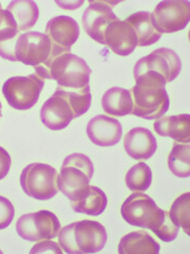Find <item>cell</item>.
Masks as SVG:
<instances>
[{"instance_id":"obj_1","label":"cell","mask_w":190,"mask_h":254,"mask_svg":"<svg viewBox=\"0 0 190 254\" xmlns=\"http://www.w3.org/2000/svg\"><path fill=\"white\" fill-rule=\"evenodd\" d=\"M166 84L165 78L154 71H147L137 77L130 90L133 102L131 114L147 120L164 117L170 106Z\"/></svg>"},{"instance_id":"obj_2","label":"cell","mask_w":190,"mask_h":254,"mask_svg":"<svg viewBox=\"0 0 190 254\" xmlns=\"http://www.w3.org/2000/svg\"><path fill=\"white\" fill-rule=\"evenodd\" d=\"M91 68L82 58L63 53L35 67V73L43 79H55L60 87L79 89L89 85Z\"/></svg>"},{"instance_id":"obj_3","label":"cell","mask_w":190,"mask_h":254,"mask_svg":"<svg viewBox=\"0 0 190 254\" xmlns=\"http://www.w3.org/2000/svg\"><path fill=\"white\" fill-rule=\"evenodd\" d=\"M93 173L94 166L88 156L81 153L69 155L58 175V190L71 201L81 200L89 192Z\"/></svg>"},{"instance_id":"obj_4","label":"cell","mask_w":190,"mask_h":254,"mask_svg":"<svg viewBox=\"0 0 190 254\" xmlns=\"http://www.w3.org/2000/svg\"><path fill=\"white\" fill-rule=\"evenodd\" d=\"M58 173L45 163H31L22 170L20 186L28 196L38 200H49L58 192Z\"/></svg>"},{"instance_id":"obj_5","label":"cell","mask_w":190,"mask_h":254,"mask_svg":"<svg viewBox=\"0 0 190 254\" xmlns=\"http://www.w3.org/2000/svg\"><path fill=\"white\" fill-rule=\"evenodd\" d=\"M44 85L45 79L36 73L27 76H13L4 82L2 93L13 108L28 110L37 103Z\"/></svg>"},{"instance_id":"obj_6","label":"cell","mask_w":190,"mask_h":254,"mask_svg":"<svg viewBox=\"0 0 190 254\" xmlns=\"http://www.w3.org/2000/svg\"><path fill=\"white\" fill-rule=\"evenodd\" d=\"M57 216L48 210L25 214L16 224L17 234L29 242H41L57 237L60 230Z\"/></svg>"},{"instance_id":"obj_7","label":"cell","mask_w":190,"mask_h":254,"mask_svg":"<svg viewBox=\"0 0 190 254\" xmlns=\"http://www.w3.org/2000/svg\"><path fill=\"white\" fill-rule=\"evenodd\" d=\"M155 30L160 34L174 33L186 28L190 20L189 1L167 0L158 3L151 13Z\"/></svg>"},{"instance_id":"obj_8","label":"cell","mask_w":190,"mask_h":254,"mask_svg":"<svg viewBox=\"0 0 190 254\" xmlns=\"http://www.w3.org/2000/svg\"><path fill=\"white\" fill-rule=\"evenodd\" d=\"M51 53L50 39L41 32H26L20 34L15 46L16 61L34 68L47 63Z\"/></svg>"},{"instance_id":"obj_9","label":"cell","mask_w":190,"mask_h":254,"mask_svg":"<svg viewBox=\"0 0 190 254\" xmlns=\"http://www.w3.org/2000/svg\"><path fill=\"white\" fill-rule=\"evenodd\" d=\"M181 69L182 63L179 55L171 49L160 48L137 63L134 66V77L137 78L147 71H154L165 78L166 83H169L178 77Z\"/></svg>"},{"instance_id":"obj_10","label":"cell","mask_w":190,"mask_h":254,"mask_svg":"<svg viewBox=\"0 0 190 254\" xmlns=\"http://www.w3.org/2000/svg\"><path fill=\"white\" fill-rule=\"evenodd\" d=\"M161 210L151 197L142 192H134L124 201L121 213L128 224L150 230Z\"/></svg>"},{"instance_id":"obj_11","label":"cell","mask_w":190,"mask_h":254,"mask_svg":"<svg viewBox=\"0 0 190 254\" xmlns=\"http://www.w3.org/2000/svg\"><path fill=\"white\" fill-rule=\"evenodd\" d=\"M45 34L50 39L53 51L71 53V47L79 37V26L69 16H56L48 21Z\"/></svg>"},{"instance_id":"obj_12","label":"cell","mask_w":190,"mask_h":254,"mask_svg":"<svg viewBox=\"0 0 190 254\" xmlns=\"http://www.w3.org/2000/svg\"><path fill=\"white\" fill-rule=\"evenodd\" d=\"M117 17L112 11L111 4L106 1H90L83 15V26L88 34L95 42L105 45V30L111 22Z\"/></svg>"},{"instance_id":"obj_13","label":"cell","mask_w":190,"mask_h":254,"mask_svg":"<svg viewBox=\"0 0 190 254\" xmlns=\"http://www.w3.org/2000/svg\"><path fill=\"white\" fill-rule=\"evenodd\" d=\"M74 238L79 253H95L105 247L108 236L98 221L85 219L75 222Z\"/></svg>"},{"instance_id":"obj_14","label":"cell","mask_w":190,"mask_h":254,"mask_svg":"<svg viewBox=\"0 0 190 254\" xmlns=\"http://www.w3.org/2000/svg\"><path fill=\"white\" fill-rule=\"evenodd\" d=\"M105 45L115 54L127 57L138 47V36L133 28L126 20L116 19L105 30Z\"/></svg>"},{"instance_id":"obj_15","label":"cell","mask_w":190,"mask_h":254,"mask_svg":"<svg viewBox=\"0 0 190 254\" xmlns=\"http://www.w3.org/2000/svg\"><path fill=\"white\" fill-rule=\"evenodd\" d=\"M86 130L90 141L97 146H113L120 142L123 134L118 120L104 115L91 119Z\"/></svg>"},{"instance_id":"obj_16","label":"cell","mask_w":190,"mask_h":254,"mask_svg":"<svg viewBox=\"0 0 190 254\" xmlns=\"http://www.w3.org/2000/svg\"><path fill=\"white\" fill-rule=\"evenodd\" d=\"M74 119L73 110L67 100L57 92L48 99L41 109V120L51 130H61Z\"/></svg>"},{"instance_id":"obj_17","label":"cell","mask_w":190,"mask_h":254,"mask_svg":"<svg viewBox=\"0 0 190 254\" xmlns=\"http://www.w3.org/2000/svg\"><path fill=\"white\" fill-rule=\"evenodd\" d=\"M126 153L139 161L151 158L157 148V142L152 132L144 127H136L127 132L124 138Z\"/></svg>"},{"instance_id":"obj_18","label":"cell","mask_w":190,"mask_h":254,"mask_svg":"<svg viewBox=\"0 0 190 254\" xmlns=\"http://www.w3.org/2000/svg\"><path fill=\"white\" fill-rule=\"evenodd\" d=\"M154 130L162 137H170L177 143L189 144L190 141V116L183 114L178 116L162 117L154 122Z\"/></svg>"},{"instance_id":"obj_19","label":"cell","mask_w":190,"mask_h":254,"mask_svg":"<svg viewBox=\"0 0 190 254\" xmlns=\"http://www.w3.org/2000/svg\"><path fill=\"white\" fill-rule=\"evenodd\" d=\"M19 36L20 31L12 14L6 9L0 10V57L16 62L15 46Z\"/></svg>"},{"instance_id":"obj_20","label":"cell","mask_w":190,"mask_h":254,"mask_svg":"<svg viewBox=\"0 0 190 254\" xmlns=\"http://www.w3.org/2000/svg\"><path fill=\"white\" fill-rule=\"evenodd\" d=\"M102 109L109 116L125 117L130 115L133 109V102L130 90L121 87H113L107 90L101 99Z\"/></svg>"},{"instance_id":"obj_21","label":"cell","mask_w":190,"mask_h":254,"mask_svg":"<svg viewBox=\"0 0 190 254\" xmlns=\"http://www.w3.org/2000/svg\"><path fill=\"white\" fill-rule=\"evenodd\" d=\"M160 246L146 231H136L122 237L118 244L120 254H157Z\"/></svg>"},{"instance_id":"obj_22","label":"cell","mask_w":190,"mask_h":254,"mask_svg":"<svg viewBox=\"0 0 190 254\" xmlns=\"http://www.w3.org/2000/svg\"><path fill=\"white\" fill-rule=\"evenodd\" d=\"M126 21L133 28L138 36V46L147 47L155 44L162 34L155 30L151 19V13L138 12L127 17Z\"/></svg>"},{"instance_id":"obj_23","label":"cell","mask_w":190,"mask_h":254,"mask_svg":"<svg viewBox=\"0 0 190 254\" xmlns=\"http://www.w3.org/2000/svg\"><path fill=\"white\" fill-rule=\"evenodd\" d=\"M17 23L20 32L33 28L39 17V9L34 1L30 0H15L6 7Z\"/></svg>"},{"instance_id":"obj_24","label":"cell","mask_w":190,"mask_h":254,"mask_svg":"<svg viewBox=\"0 0 190 254\" xmlns=\"http://www.w3.org/2000/svg\"><path fill=\"white\" fill-rule=\"evenodd\" d=\"M72 209L78 213L87 215L97 216L106 210L108 199L106 194L97 187L90 186V190L83 199L77 201H71Z\"/></svg>"},{"instance_id":"obj_25","label":"cell","mask_w":190,"mask_h":254,"mask_svg":"<svg viewBox=\"0 0 190 254\" xmlns=\"http://www.w3.org/2000/svg\"><path fill=\"white\" fill-rule=\"evenodd\" d=\"M60 94L61 97L65 98L69 105L71 106L74 114V119L85 115L89 110L91 106V93H90V86L87 85L83 88L72 89V88H65V87L58 86L57 89L55 90Z\"/></svg>"},{"instance_id":"obj_26","label":"cell","mask_w":190,"mask_h":254,"mask_svg":"<svg viewBox=\"0 0 190 254\" xmlns=\"http://www.w3.org/2000/svg\"><path fill=\"white\" fill-rule=\"evenodd\" d=\"M168 168L179 178H188L190 175L189 144H174L168 156Z\"/></svg>"},{"instance_id":"obj_27","label":"cell","mask_w":190,"mask_h":254,"mask_svg":"<svg viewBox=\"0 0 190 254\" xmlns=\"http://www.w3.org/2000/svg\"><path fill=\"white\" fill-rule=\"evenodd\" d=\"M152 172L149 166L140 162L127 172L126 185L132 192H145L151 186Z\"/></svg>"},{"instance_id":"obj_28","label":"cell","mask_w":190,"mask_h":254,"mask_svg":"<svg viewBox=\"0 0 190 254\" xmlns=\"http://www.w3.org/2000/svg\"><path fill=\"white\" fill-rule=\"evenodd\" d=\"M190 194L185 193L178 197L173 201L169 215L173 222L179 227L184 230V232L189 235L190 234Z\"/></svg>"},{"instance_id":"obj_29","label":"cell","mask_w":190,"mask_h":254,"mask_svg":"<svg viewBox=\"0 0 190 254\" xmlns=\"http://www.w3.org/2000/svg\"><path fill=\"white\" fill-rule=\"evenodd\" d=\"M150 230H151L158 238H161L163 242L169 243L177 238L180 227L174 224L168 211L161 210L160 215L157 216L156 220L154 221L152 227L150 228Z\"/></svg>"},{"instance_id":"obj_30","label":"cell","mask_w":190,"mask_h":254,"mask_svg":"<svg viewBox=\"0 0 190 254\" xmlns=\"http://www.w3.org/2000/svg\"><path fill=\"white\" fill-rule=\"evenodd\" d=\"M74 226H75V222H72V224H70L66 227L60 228L57 238L59 241V246L62 249V251L70 254H81L75 243Z\"/></svg>"},{"instance_id":"obj_31","label":"cell","mask_w":190,"mask_h":254,"mask_svg":"<svg viewBox=\"0 0 190 254\" xmlns=\"http://www.w3.org/2000/svg\"><path fill=\"white\" fill-rule=\"evenodd\" d=\"M15 216L13 203L7 198L0 196V230L9 227Z\"/></svg>"},{"instance_id":"obj_32","label":"cell","mask_w":190,"mask_h":254,"mask_svg":"<svg viewBox=\"0 0 190 254\" xmlns=\"http://www.w3.org/2000/svg\"><path fill=\"white\" fill-rule=\"evenodd\" d=\"M43 252H53L60 254L62 252V249L60 246L53 242L52 240H44L41 242H37V244L31 249V253H43Z\"/></svg>"},{"instance_id":"obj_33","label":"cell","mask_w":190,"mask_h":254,"mask_svg":"<svg viewBox=\"0 0 190 254\" xmlns=\"http://www.w3.org/2000/svg\"><path fill=\"white\" fill-rule=\"evenodd\" d=\"M11 156L4 148L0 146V180L3 179L11 169Z\"/></svg>"},{"instance_id":"obj_34","label":"cell","mask_w":190,"mask_h":254,"mask_svg":"<svg viewBox=\"0 0 190 254\" xmlns=\"http://www.w3.org/2000/svg\"><path fill=\"white\" fill-rule=\"evenodd\" d=\"M56 3L58 5H60L61 7H63V9H66V10H75V9H77L78 6H81L84 3V1H72V2H70V1H68V2L56 1Z\"/></svg>"},{"instance_id":"obj_35","label":"cell","mask_w":190,"mask_h":254,"mask_svg":"<svg viewBox=\"0 0 190 254\" xmlns=\"http://www.w3.org/2000/svg\"><path fill=\"white\" fill-rule=\"evenodd\" d=\"M2 9V6H1V4H0V10H1Z\"/></svg>"},{"instance_id":"obj_36","label":"cell","mask_w":190,"mask_h":254,"mask_svg":"<svg viewBox=\"0 0 190 254\" xmlns=\"http://www.w3.org/2000/svg\"><path fill=\"white\" fill-rule=\"evenodd\" d=\"M0 109H1V103H0Z\"/></svg>"},{"instance_id":"obj_37","label":"cell","mask_w":190,"mask_h":254,"mask_svg":"<svg viewBox=\"0 0 190 254\" xmlns=\"http://www.w3.org/2000/svg\"><path fill=\"white\" fill-rule=\"evenodd\" d=\"M0 253H1V251H0Z\"/></svg>"}]
</instances>
